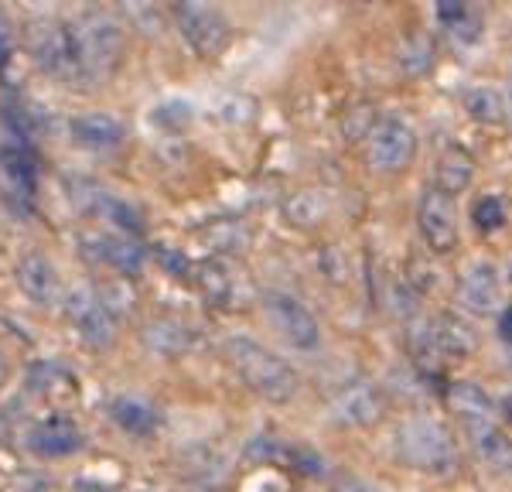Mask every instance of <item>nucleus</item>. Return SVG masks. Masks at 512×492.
<instances>
[{"mask_svg":"<svg viewBox=\"0 0 512 492\" xmlns=\"http://www.w3.org/2000/svg\"><path fill=\"white\" fill-rule=\"evenodd\" d=\"M448 407L468 434L478 462L495 472H512V438L492 417V400L475 383H454L448 390Z\"/></svg>","mask_w":512,"mask_h":492,"instance_id":"nucleus-1","label":"nucleus"},{"mask_svg":"<svg viewBox=\"0 0 512 492\" xmlns=\"http://www.w3.org/2000/svg\"><path fill=\"white\" fill-rule=\"evenodd\" d=\"M393 455L403 469L420 475H451L458 469V441L437 417L410 414L393 431Z\"/></svg>","mask_w":512,"mask_h":492,"instance_id":"nucleus-2","label":"nucleus"},{"mask_svg":"<svg viewBox=\"0 0 512 492\" xmlns=\"http://www.w3.org/2000/svg\"><path fill=\"white\" fill-rule=\"evenodd\" d=\"M226 363L233 366L239 383L256 397H263L267 404H287L301 390L294 366L287 359H280L274 349H267L256 339H246V335H233L226 342Z\"/></svg>","mask_w":512,"mask_h":492,"instance_id":"nucleus-3","label":"nucleus"},{"mask_svg":"<svg viewBox=\"0 0 512 492\" xmlns=\"http://www.w3.org/2000/svg\"><path fill=\"white\" fill-rule=\"evenodd\" d=\"M72 35H76L79 48L82 79L103 82L117 72L123 52H127V35L117 18H110L106 11H86L72 21Z\"/></svg>","mask_w":512,"mask_h":492,"instance_id":"nucleus-4","label":"nucleus"},{"mask_svg":"<svg viewBox=\"0 0 512 492\" xmlns=\"http://www.w3.org/2000/svg\"><path fill=\"white\" fill-rule=\"evenodd\" d=\"M28 48L31 59L48 79H59L65 86H76L82 79V65H79V48L76 35H72V21L59 18H38L28 28Z\"/></svg>","mask_w":512,"mask_h":492,"instance_id":"nucleus-5","label":"nucleus"},{"mask_svg":"<svg viewBox=\"0 0 512 492\" xmlns=\"http://www.w3.org/2000/svg\"><path fill=\"white\" fill-rule=\"evenodd\" d=\"M410 349L424 366L437 363H458V359L472 356L478 349V335L468 322L458 315H431L420 318L410 332Z\"/></svg>","mask_w":512,"mask_h":492,"instance_id":"nucleus-6","label":"nucleus"},{"mask_svg":"<svg viewBox=\"0 0 512 492\" xmlns=\"http://www.w3.org/2000/svg\"><path fill=\"white\" fill-rule=\"evenodd\" d=\"M195 284L202 298L219 311H243L253 305L256 287L253 277L233 253H212L195 267Z\"/></svg>","mask_w":512,"mask_h":492,"instance_id":"nucleus-7","label":"nucleus"},{"mask_svg":"<svg viewBox=\"0 0 512 492\" xmlns=\"http://www.w3.org/2000/svg\"><path fill=\"white\" fill-rule=\"evenodd\" d=\"M69 195L82 216L99 219V223L113 226L123 236H137L144 229V212L113 188L89 182V178H69Z\"/></svg>","mask_w":512,"mask_h":492,"instance_id":"nucleus-8","label":"nucleus"},{"mask_svg":"<svg viewBox=\"0 0 512 492\" xmlns=\"http://www.w3.org/2000/svg\"><path fill=\"white\" fill-rule=\"evenodd\" d=\"M417 158V130L400 117H383L366 134V164L376 175H400Z\"/></svg>","mask_w":512,"mask_h":492,"instance_id":"nucleus-9","label":"nucleus"},{"mask_svg":"<svg viewBox=\"0 0 512 492\" xmlns=\"http://www.w3.org/2000/svg\"><path fill=\"white\" fill-rule=\"evenodd\" d=\"M171 18H175L181 38L192 45V52H198L202 59H219L222 52L233 41V24L219 7L209 4H175L171 7Z\"/></svg>","mask_w":512,"mask_h":492,"instance_id":"nucleus-10","label":"nucleus"},{"mask_svg":"<svg viewBox=\"0 0 512 492\" xmlns=\"http://www.w3.org/2000/svg\"><path fill=\"white\" fill-rule=\"evenodd\" d=\"M65 318H69L72 332L79 335L86 346L106 349L117 339V311L106 305V298L93 287H72L62 301Z\"/></svg>","mask_w":512,"mask_h":492,"instance_id":"nucleus-11","label":"nucleus"},{"mask_svg":"<svg viewBox=\"0 0 512 492\" xmlns=\"http://www.w3.org/2000/svg\"><path fill=\"white\" fill-rule=\"evenodd\" d=\"M260 305H263L267 322L280 332V339H287L294 349H304V352L318 349L321 325L301 298H294V294H287V291H267V294H260Z\"/></svg>","mask_w":512,"mask_h":492,"instance_id":"nucleus-12","label":"nucleus"},{"mask_svg":"<svg viewBox=\"0 0 512 492\" xmlns=\"http://www.w3.org/2000/svg\"><path fill=\"white\" fill-rule=\"evenodd\" d=\"M417 229L424 236L427 250L444 257V253L458 250L461 240V219H458V205H454L451 195L437 192L431 185L417 202Z\"/></svg>","mask_w":512,"mask_h":492,"instance_id":"nucleus-13","label":"nucleus"},{"mask_svg":"<svg viewBox=\"0 0 512 492\" xmlns=\"http://www.w3.org/2000/svg\"><path fill=\"white\" fill-rule=\"evenodd\" d=\"M38 199V171L35 161L21 147H0V205L14 216L35 212Z\"/></svg>","mask_w":512,"mask_h":492,"instance_id":"nucleus-14","label":"nucleus"},{"mask_svg":"<svg viewBox=\"0 0 512 492\" xmlns=\"http://www.w3.org/2000/svg\"><path fill=\"white\" fill-rule=\"evenodd\" d=\"M458 305L475 318H492L502 311V274L492 260H475L458 281Z\"/></svg>","mask_w":512,"mask_h":492,"instance_id":"nucleus-15","label":"nucleus"},{"mask_svg":"<svg viewBox=\"0 0 512 492\" xmlns=\"http://www.w3.org/2000/svg\"><path fill=\"white\" fill-rule=\"evenodd\" d=\"M14 277H18L21 294L31 301V305L55 308V305H62V301H65V287H62L59 267H55L41 250L24 253V257L18 260V270H14Z\"/></svg>","mask_w":512,"mask_h":492,"instance_id":"nucleus-16","label":"nucleus"},{"mask_svg":"<svg viewBox=\"0 0 512 492\" xmlns=\"http://www.w3.org/2000/svg\"><path fill=\"white\" fill-rule=\"evenodd\" d=\"M386 400L373 383H349L328 400V417L342 428H373L383 417Z\"/></svg>","mask_w":512,"mask_h":492,"instance_id":"nucleus-17","label":"nucleus"},{"mask_svg":"<svg viewBox=\"0 0 512 492\" xmlns=\"http://www.w3.org/2000/svg\"><path fill=\"white\" fill-rule=\"evenodd\" d=\"M82 445H86V434L62 414L41 417V421H35L24 431V448L38 458H69L82 451Z\"/></svg>","mask_w":512,"mask_h":492,"instance_id":"nucleus-18","label":"nucleus"},{"mask_svg":"<svg viewBox=\"0 0 512 492\" xmlns=\"http://www.w3.org/2000/svg\"><path fill=\"white\" fill-rule=\"evenodd\" d=\"M69 134L82 151L110 154L127 141V123H123L117 113L89 110V113H79V117L69 120Z\"/></svg>","mask_w":512,"mask_h":492,"instance_id":"nucleus-19","label":"nucleus"},{"mask_svg":"<svg viewBox=\"0 0 512 492\" xmlns=\"http://www.w3.org/2000/svg\"><path fill=\"white\" fill-rule=\"evenodd\" d=\"M202 339L198 325L185 322V318H175V315H161V318H151L144 325V342L151 352H158L164 359H178L185 352H192Z\"/></svg>","mask_w":512,"mask_h":492,"instance_id":"nucleus-20","label":"nucleus"},{"mask_svg":"<svg viewBox=\"0 0 512 492\" xmlns=\"http://www.w3.org/2000/svg\"><path fill=\"white\" fill-rule=\"evenodd\" d=\"M86 246L99 264L120 270V274H137V270L144 267V246H140L134 236L99 233V236H86Z\"/></svg>","mask_w":512,"mask_h":492,"instance_id":"nucleus-21","label":"nucleus"},{"mask_svg":"<svg viewBox=\"0 0 512 492\" xmlns=\"http://www.w3.org/2000/svg\"><path fill=\"white\" fill-rule=\"evenodd\" d=\"M472 178H475V158L465 151V147L451 144L437 154V161H434V188L437 192H444L454 199V195L465 192V188L472 185Z\"/></svg>","mask_w":512,"mask_h":492,"instance_id":"nucleus-22","label":"nucleus"},{"mask_svg":"<svg viewBox=\"0 0 512 492\" xmlns=\"http://www.w3.org/2000/svg\"><path fill=\"white\" fill-rule=\"evenodd\" d=\"M110 417L120 431L130 434V438H151L161 424L158 410L140 397H113L110 400Z\"/></svg>","mask_w":512,"mask_h":492,"instance_id":"nucleus-23","label":"nucleus"},{"mask_svg":"<svg viewBox=\"0 0 512 492\" xmlns=\"http://www.w3.org/2000/svg\"><path fill=\"white\" fill-rule=\"evenodd\" d=\"M31 390H35L38 397H45L48 404H65V400H76L79 383H76V376L59 363H38L31 369Z\"/></svg>","mask_w":512,"mask_h":492,"instance_id":"nucleus-24","label":"nucleus"},{"mask_svg":"<svg viewBox=\"0 0 512 492\" xmlns=\"http://www.w3.org/2000/svg\"><path fill=\"white\" fill-rule=\"evenodd\" d=\"M461 103H465V113L475 123H502V120H506V96H502L499 89H492V86L465 89Z\"/></svg>","mask_w":512,"mask_h":492,"instance_id":"nucleus-25","label":"nucleus"},{"mask_svg":"<svg viewBox=\"0 0 512 492\" xmlns=\"http://www.w3.org/2000/svg\"><path fill=\"white\" fill-rule=\"evenodd\" d=\"M437 21L448 28V35H454L458 41H475L478 38V28H482V21H478V14L472 7L458 4V0H448V4H437Z\"/></svg>","mask_w":512,"mask_h":492,"instance_id":"nucleus-26","label":"nucleus"},{"mask_svg":"<svg viewBox=\"0 0 512 492\" xmlns=\"http://www.w3.org/2000/svg\"><path fill=\"white\" fill-rule=\"evenodd\" d=\"M506 202L499 195H478L472 205V223L478 233H499L506 226Z\"/></svg>","mask_w":512,"mask_h":492,"instance_id":"nucleus-27","label":"nucleus"},{"mask_svg":"<svg viewBox=\"0 0 512 492\" xmlns=\"http://www.w3.org/2000/svg\"><path fill=\"white\" fill-rule=\"evenodd\" d=\"M325 212V202L318 199V192H297L291 202H287V216H291L294 226H315Z\"/></svg>","mask_w":512,"mask_h":492,"instance_id":"nucleus-28","label":"nucleus"},{"mask_svg":"<svg viewBox=\"0 0 512 492\" xmlns=\"http://www.w3.org/2000/svg\"><path fill=\"white\" fill-rule=\"evenodd\" d=\"M154 123H161V127H185V123H192V106L181 100L164 103L154 110Z\"/></svg>","mask_w":512,"mask_h":492,"instance_id":"nucleus-29","label":"nucleus"},{"mask_svg":"<svg viewBox=\"0 0 512 492\" xmlns=\"http://www.w3.org/2000/svg\"><path fill=\"white\" fill-rule=\"evenodd\" d=\"M14 59V28L7 21V14H0V72L11 65Z\"/></svg>","mask_w":512,"mask_h":492,"instance_id":"nucleus-30","label":"nucleus"},{"mask_svg":"<svg viewBox=\"0 0 512 492\" xmlns=\"http://www.w3.org/2000/svg\"><path fill=\"white\" fill-rule=\"evenodd\" d=\"M233 103H236V106H222V120L246 123V120L253 117V100H243V96H236Z\"/></svg>","mask_w":512,"mask_h":492,"instance_id":"nucleus-31","label":"nucleus"},{"mask_svg":"<svg viewBox=\"0 0 512 492\" xmlns=\"http://www.w3.org/2000/svg\"><path fill=\"white\" fill-rule=\"evenodd\" d=\"M499 335H502V342L512 346V305L499 311Z\"/></svg>","mask_w":512,"mask_h":492,"instance_id":"nucleus-32","label":"nucleus"},{"mask_svg":"<svg viewBox=\"0 0 512 492\" xmlns=\"http://www.w3.org/2000/svg\"><path fill=\"white\" fill-rule=\"evenodd\" d=\"M4 380H7V356H4V349H0V387H4Z\"/></svg>","mask_w":512,"mask_h":492,"instance_id":"nucleus-33","label":"nucleus"}]
</instances>
